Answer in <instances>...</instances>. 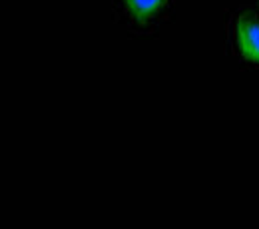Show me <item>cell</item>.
Wrapping results in <instances>:
<instances>
[{"label":"cell","instance_id":"3","mask_svg":"<svg viewBox=\"0 0 259 229\" xmlns=\"http://www.w3.org/2000/svg\"><path fill=\"white\" fill-rule=\"evenodd\" d=\"M257 2H259V0H257Z\"/></svg>","mask_w":259,"mask_h":229},{"label":"cell","instance_id":"1","mask_svg":"<svg viewBox=\"0 0 259 229\" xmlns=\"http://www.w3.org/2000/svg\"><path fill=\"white\" fill-rule=\"evenodd\" d=\"M229 46L231 52L245 64L259 68V18L251 8H241L229 20Z\"/></svg>","mask_w":259,"mask_h":229},{"label":"cell","instance_id":"2","mask_svg":"<svg viewBox=\"0 0 259 229\" xmlns=\"http://www.w3.org/2000/svg\"><path fill=\"white\" fill-rule=\"evenodd\" d=\"M118 4L132 28L148 30L162 22L171 0H118Z\"/></svg>","mask_w":259,"mask_h":229}]
</instances>
